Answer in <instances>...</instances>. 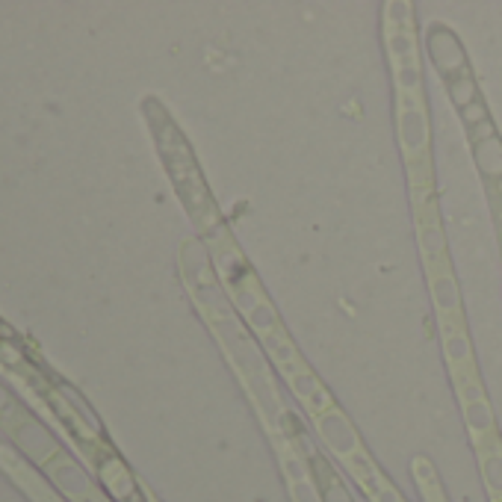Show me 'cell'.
<instances>
[{
  "label": "cell",
  "mask_w": 502,
  "mask_h": 502,
  "mask_svg": "<svg viewBox=\"0 0 502 502\" xmlns=\"http://www.w3.org/2000/svg\"><path fill=\"white\" fill-rule=\"evenodd\" d=\"M453 372V382H455V391H458V399H461V408L464 405H473V402H482L484 399V387L475 376V367L473 369H449Z\"/></svg>",
  "instance_id": "obj_13"
},
{
  "label": "cell",
  "mask_w": 502,
  "mask_h": 502,
  "mask_svg": "<svg viewBox=\"0 0 502 502\" xmlns=\"http://www.w3.org/2000/svg\"><path fill=\"white\" fill-rule=\"evenodd\" d=\"M261 343L266 346L270 358L281 367L284 376H290V372H296V369H305V361L299 358L296 346H293V340L287 337V331H284V328H278V331L263 334V337H261Z\"/></svg>",
  "instance_id": "obj_7"
},
{
  "label": "cell",
  "mask_w": 502,
  "mask_h": 502,
  "mask_svg": "<svg viewBox=\"0 0 502 502\" xmlns=\"http://www.w3.org/2000/svg\"><path fill=\"white\" fill-rule=\"evenodd\" d=\"M316 420V429L319 435H323L325 446L331 449V453L340 458V461H349L352 455L361 453V440H358V431L352 429V422L346 420V414L337 408H328L325 414H319Z\"/></svg>",
  "instance_id": "obj_4"
},
{
  "label": "cell",
  "mask_w": 502,
  "mask_h": 502,
  "mask_svg": "<svg viewBox=\"0 0 502 502\" xmlns=\"http://www.w3.org/2000/svg\"><path fill=\"white\" fill-rule=\"evenodd\" d=\"M497 237H499V255H502V228L497 231Z\"/></svg>",
  "instance_id": "obj_19"
},
{
  "label": "cell",
  "mask_w": 502,
  "mask_h": 502,
  "mask_svg": "<svg viewBox=\"0 0 502 502\" xmlns=\"http://www.w3.org/2000/svg\"><path fill=\"white\" fill-rule=\"evenodd\" d=\"M284 378H287L290 391L296 393V399L310 411V417H319V414H325L328 408H334L331 393H328L325 387L319 384V378L308 367L290 372V376H284Z\"/></svg>",
  "instance_id": "obj_5"
},
{
  "label": "cell",
  "mask_w": 502,
  "mask_h": 502,
  "mask_svg": "<svg viewBox=\"0 0 502 502\" xmlns=\"http://www.w3.org/2000/svg\"><path fill=\"white\" fill-rule=\"evenodd\" d=\"M488 118H491V112H488V107H484L482 98L475 101V103H470L467 110H461V121L467 125V131H470V127H475V125H482V121H488Z\"/></svg>",
  "instance_id": "obj_15"
},
{
  "label": "cell",
  "mask_w": 502,
  "mask_h": 502,
  "mask_svg": "<svg viewBox=\"0 0 502 502\" xmlns=\"http://www.w3.org/2000/svg\"><path fill=\"white\" fill-rule=\"evenodd\" d=\"M464 420H467V429H470L475 444L484 440V437H491V435H497V426H493V411H491L488 399L464 405Z\"/></svg>",
  "instance_id": "obj_10"
},
{
  "label": "cell",
  "mask_w": 502,
  "mask_h": 502,
  "mask_svg": "<svg viewBox=\"0 0 502 502\" xmlns=\"http://www.w3.org/2000/svg\"><path fill=\"white\" fill-rule=\"evenodd\" d=\"M293 499L296 502H323L316 493V484L305 479V482H293Z\"/></svg>",
  "instance_id": "obj_16"
},
{
  "label": "cell",
  "mask_w": 502,
  "mask_h": 502,
  "mask_svg": "<svg viewBox=\"0 0 502 502\" xmlns=\"http://www.w3.org/2000/svg\"><path fill=\"white\" fill-rule=\"evenodd\" d=\"M491 449H479L482 455V473H484V484L493 493V499L502 502V437L491 435Z\"/></svg>",
  "instance_id": "obj_8"
},
{
  "label": "cell",
  "mask_w": 502,
  "mask_h": 502,
  "mask_svg": "<svg viewBox=\"0 0 502 502\" xmlns=\"http://www.w3.org/2000/svg\"><path fill=\"white\" fill-rule=\"evenodd\" d=\"M414 475L422 484V493H426V502H444V493L437 488V475L435 467L429 464V458H414Z\"/></svg>",
  "instance_id": "obj_14"
},
{
  "label": "cell",
  "mask_w": 502,
  "mask_h": 502,
  "mask_svg": "<svg viewBox=\"0 0 502 502\" xmlns=\"http://www.w3.org/2000/svg\"><path fill=\"white\" fill-rule=\"evenodd\" d=\"M491 202H493V213H497V222L502 228V195H491Z\"/></svg>",
  "instance_id": "obj_18"
},
{
  "label": "cell",
  "mask_w": 502,
  "mask_h": 502,
  "mask_svg": "<svg viewBox=\"0 0 502 502\" xmlns=\"http://www.w3.org/2000/svg\"><path fill=\"white\" fill-rule=\"evenodd\" d=\"M473 157H475V166L482 171V178L488 180V184L502 180V140L499 136H493L488 142H475Z\"/></svg>",
  "instance_id": "obj_9"
},
{
  "label": "cell",
  "mask_w": 502,
  "mask_h": 502,
  "mask_svg": "<svg viewBox=\"0 0 502 502\" xmlns=\"http://www.w3.org/2000/svg\"><path fill=\"white\" fill-rule=\"evenodd\" d=\"M429 290H431V299H435V310L440 323H446V319H464L461 293H458V281L453 272L449 270L429 272Z\"/></svg>",
  "instance_id": "obj_6"
},
{
  "label": "cell",
  "mask_w": 502,
  "mask_h": 502,
  "mask_svg": "<svg viewBox=\"0 0 502 502\" xmlns=\"http://www.w3.org/2000/svg\"><path fill=\"white\" fill-rule=\"evenodd\" d=\"M444 354L453 369H473V354H470V337L467 331L444 334Z\"/></svg>",
  "instance_id": "obj_12"
},
{
  "label": "cell",
  "mask_w": 502,
  "mask_h": 502,
  "mask_svg": "<svg viewBox=\"0 0 502 502\" xmlns=\"http://www.w3.org/2000/svg\"><path fill=\"white\" fill-rule=\"evenodd\" d=\"M399 145L405 154V163H417L429 157V118L422 107V95L399 92Z\"/></svg>",
  "instance_id": "obj_1"
},
{
  "label": "cell",
  "mask_w": 502,
  "mask_h": 502,
  "mask_svg": "<svg viewBox=\"0 0 502 502\" xmlns=\"http://www.w3.org/2000/svg\"><path fill=\"white\" fill-rule=\"evenodd\" d=\"M426 45H429V54H431V63L440 74L446 77H455V74H464L467 68V54L461 48V42L446 24H431L429 27V36H426Z\"/></svg>",
  "instance_id": "obj_3"
},
{
  "label": "cell",
  "mask_w": 502,
  "mask_h": 502,
  "mask_svg": "<svg viewBox=\"0 0 502 502\" xmlns=\"http://www.w3.org/2000/svg\"><path fill=\"white\" fill-rule=\"evenodd\" d=\"M414 202H417V237H420L426 270L429 272L449 270L446 266V237H444V228H440V213H437L435 193L414 195Z\"/></svg>",
  "instance_id": "obj_2"
},
{
  "label": "cell",
  "mask_w": 502,
  "mask_h": 502,
  "mask_svg": "<svg viewBox=\"0 0 502 502\" xmlns=\"http://www.w3.org/2000/svg\"><path fill=\"white\" fill-rule=\"evenodd\" d=\"M446 95H449V101H453V107L458 112L479 101V86H475V77L470 74V68H467L464 74L446 77Z\"/></svg>",
  "instance_id": "obj_11"
},
{
  "label": "cell",
  "mask_w": 502,
  "mask_h": 502,
  "mask_svg": "<svg viewBox=\"0 0 502 502\" xmlns=\"http://www.w3.org/2000/svg\"><path fill=\"white\" fill-rule=\"evenodd\" d=\"M493 136H497V125H493V118H488V121H482V125L470 127V142H473V145H475V142H488V140H493Z\"/></svg>",
  "instance_id": "obj_17"
}]
</instances>
